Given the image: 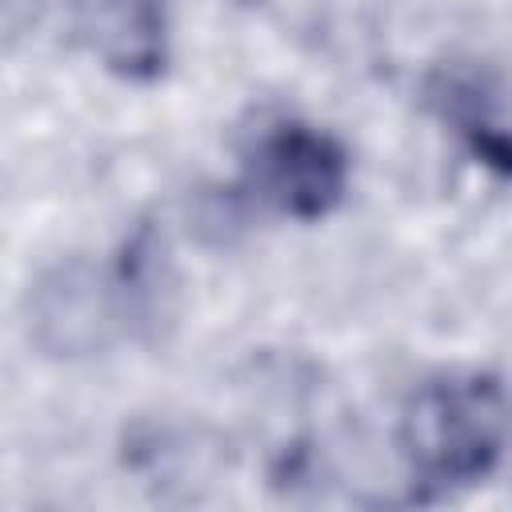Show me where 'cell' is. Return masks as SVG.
Instances as JSON below:
<instances>
[{"label":"cell","instance_id":"6da1fadb","mask_svg":"<svg viewBox=\"0 0 512 512\" xmlns=\"http://www.w3.org/2000/svg\"><path fill=\"white\" fill-rule=\"evenodd\" d=\"M508 448L512 392L488 368L432 372L400 404L396 452L420 504L484 484Z\"/></svg>","mask_w":512,"mask_h":512},{"label":"cell","instance_id":"7a4b0ae2","mask_svg":"<svg viewBox=\"0 0 512 512\" xmlns=\"http://www.w3.org/2000/svg\"><path fill=\"white\" fill-rule=\"evenodd\" d=\"M244 180L252 196L276 216L316 224L344 204L352 156L336 132L284 116L252 140L244 156Z\"/></svg>","mask_w":512,"mask_h":512},{"label":"cell","instance_id":"3957f363","mask_svg":"<svg viewBox=\"0 0 512 512\" xmlns=\"http://www.w3.org/2000/svg\"><path fill=\"white\" fill-rule=\"evenodd\" d=\"M76 48L124 84H156L172 60L168 0H64Z\"/></svg>","mask_w":512,"mask_h":512},{"label":"cell","instance_id":"277c9868","mask_svg":"<svg viewBox=\"0 0 512 512\" xmlns=\"http://www.w3.org/2000/svg\"><path fill=\"white\" fill-rule=\"evenodd\" d=\"M128 296V280L112 272L88 264H60L28 296V332L40 348L56 356L96 352L108 344L116 320H128Z\"/></svg>","mask_w":512,"mask_h":512}]
</instances>
